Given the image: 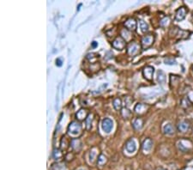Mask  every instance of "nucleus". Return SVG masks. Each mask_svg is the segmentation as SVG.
I'll return each instance as SVG.
<instances>
[{"label":"nucleus","mask_w":193,"mask_h":170,"mask_svg":"<svg viewBox=\"0 0 193 170\" xmlns=\"http://www.w3.org/2000/svg\"><path fill=\"white\" fill-rule=\"evenodd\" d=\"M170 32H173V34H171V37L173 36V37H177L178 39H180V40L189 38L190 34H191V32H190V31L180 29H178L177 27L173 28V29L170 30Z\"/></svg>","instance_id":"obj_1"},{"label":"nucleus","mask_w":193,"mask_h":170,"mask_svg":"<svg viewBox=\"0 0 193 170\" xmlns=\"http://www.w3.org/2000/svg\"><path fill=\"white\" fill-rule=\"evenodd\" d=\"M68 132L72 136H78L82 132V125L77 121H72L69 125Z\"/></svg>","instance_id":"obj_2"},{"label":"nucleus","mask_w":193,"mask_h":170,"mask_svg":"<svg viewBox=\"0 0 193 170\" xmlns=\"http://www.w3.org/2000/svg\"><path fill=\"white\" fill-rule=\"evenodd\" d=\"M155 42V36L153 34H148L142 38L141 47L143 50H146L149 48Z\"/></svg>","instance_id":"obj_3"},{"label":"nucleus","mask_w":193,"mask_h":170,"mask_svg":"<svg viewBox=\"0 0 193 170\" xmlns=\"http://www.w3.org/2000/svg\"><path fill=\"white\" fill-rule=\"evenodd\" d=\"M141 50V46L137 42H130L127 47V53L130 56L138 55Z\"/></svg>","instance_id":"obj_4"},{"label":"nucleus","mask_w":193,"mask_h":170,"mask_svg":"<svg viewBox=\"0 0 193 170\" xmlns=\"http://www.w3.org/2000/svg\"><path fill=\"white\" fill-rule=\"evenodd\" d=\"M188 10L186 9L185 6H181L179 7L175 12V21L176 22H181L184 19L186 18V15H187Z\"/></svg>","instance_id":"obj_5"},{"label":"nucleus","mask_w":193,"mask_h":170,"mask_svg":"<svg viewBox=\"0 0 193 170\" xmlns=\"http://www.w3.org/2000/svg\"><path fill=\"white\" fill-rule=\"evenodd\" d=\"M125 42H126V41H125L121 36H119V37H117L114 41H112V46L115 48V49H117V50L121 51V50L125 49V45H126Z\"/></svg>","instance_id":"obj_6"},{"label":"nucleus","mask_w":193,"mask_h":170,"mask_svg":"<svg viewBox=\"0 0 193 170\" xmlns=\"http://www.w3.org/2000/svg\"><path fill=\"white\" fill-rule=\"evenodd\" d=\"M154 72H155V68L153 66H150V65H148V66H145L143 68V78L146 80L151 81L153 79Z\"/></svg>","instance_id":"obj_7"},{"label":"nucleus","mask_w":193,"mask_h":170,"mask_svg":"<svg viewBox=\"0 0 193 170\" xmlns=\"http://www.w3.org/2000/svg\"><path fill=\"white\" fill-rule=\"evenodd\" d=\"M125 27L126 28V29H128L130 32H133L137 29V27H138V22L136 21V19L134 18H128L125 22Z\"/></svg>","instance_id":"obj_8"},{"label":"nucleus","mask_w":193,"mask_h":170,"mask_svg":"<svg viewBox=\"0 0 193 170\" xmlns=\"http://www.w3.org/2000/svg\"><path fill=\"white\" fill-rule=\"evenodd\" d=\"M113 127V123L110 119H104L102 121V129L105 132L109 133Z\"/></svg>","instance_id":"obj_9"},{"label":"nucleus","mask_w":193,"mask_h":170,"mask_svg":"<svg viewBox=\"0 0 193 170\" xmlns=\"http://www.w3.org/2000/svg\"><path fill=\"white\" fill-rule=\"evenodd\" d=\"M177 128H178V132L185 133L189 131L190 128H191V125H190L189 121L182 120V121H180V122L178 123Z\"/></svg>","instance_id":"obj_10"},{"label":"nucleus","mask_w":193,"mask_h":170,"mask_svg":"<svg viewBox=\"0 0 193 170\" xmlns=\"http://www.w3.org/2000/svg\"><path fill=\"white\" fill-rule=\"evenodd\" d=\"M125 150L128 153H134L137 150V144L133 139H130L125 144Z\"/></svg>","instance_id":"obj_11"},{"label":"nucleus","mask_w":193,"mask_h":170,"mask_svg":"<svg viewBox=\"0 0 193 170\" xmlns=\"http://www.w3.org/2000/svg\"><path fill=\"white\" fill-rule=\"evenodd\" d=\"M148 109H149V106L143 103H138L134 107V111L136 112L137 114H144Z\"/></svg>","instance_id":"obj_12"},{"label":"nucleus","mask_w":193,"mask_h":170,"mask_svg":"<svg viewBox=\"0 0 193 170\" xmlns=\"http://www.w3.org/2000/svg\"><path fill=\"white\" fill-rule=\"evenodd\" d=\"M71 146L72 150L76 152H79L82 149V143L78 138H74L71 142Z\"/></svg>","instance_id":"obj_13"},{"label":"nucleus","mask_w":193,"mask_h":170,"mask_svg":"<svg viewBox=\"0 0 193 170\" xmlns=\"http://www.w3.org/2000/svg\"><path fill=\"white\" fill-rule=\"evenodd\" d=\"M152 146H153V141L151 140L150 138H146V139L143 141V144H142V148H143V150L146 152L151 150Z\"/></svg>","instance_id":"obj_14"},{"label":"nucleus","mask_w":193,"mask_h":170,"mask_svg":"<svg viewBox=\"0 0 193 170\" xmlns=\"http://www.w3.org/2000/svg\"><path fill=\"white\" fill-rule=\"evenodd\" d=\"M163 132L166 135H173L175 132V129L173 126L170 124V123H167L165 126H163Z\"/></svg>","instance_id":"obj_15"},{"label":"nucleus","mask_w":193,"mask_h":170,"mask_svg":"<svg viewBox=\"0 0 193 170\" xmlns=\"http://www.w3.org/2000/svg\"><path fill=\"white\" fill-rule=\"evenodd\" d=\"M77 119L78 120H84L87 119V117L89 116V113L88 111L84 109V108H82V109H80L79 111L77 113Z\"/></svg>","instance_id":"obj_16"},{"label":"nucleus","mask_w":193,"mask_h":170,"mask_svg":"<svg viewBox=\"0 0 193 170\" xmlns=\"http://www.w3.org/2000/svg\"><path fill=\"white\" fill-rule=\"evenodd\" d=\"M132 126L135 130H141L143 126V120L141 118L135 119L132 122Z\"/></svg>","instance_id":"obj_17"},{"label":"nucleus","mask_w":193,"mask_h":170,"mask_svg":"<svg viewBox=\"0 0 193 170\" xmlns=\"http://www.w3.org/2000/svg\"><path fill=\"white\" fill-rule=\"evenodd\" d=\"M121 37L125 40V41H130L131 39V34H130V31H129L126 29H123L121 30Z\"/></svg>","instance_id":"obj_18"},{"label":"nucleus","mask_w":193,"mask_h":170,"mask_svg":"<svg viewBox=\"0 0 193 170\" xmlns=\"http://www.w3.org/2000/svg\"><path fill=\"white\" fill-rule=\"evenodd\" d=\"M112 105H113V107L115 108V110H117V111L122 110V101L119 97H117V98H115L113 100Z\"/></svg>","instance_id":"obj_19"},{"label":"nucleus","mask_w":193,"mask_h":170,"mask_svg":"<svg viewBox=\"0 0 193 170\" xmlns=\"http://www.w3.org/2000/svg\"><path fill=\"white\" fill-rule=\"evenodd\" d=\"M157 81L159 83H165L166 82V75L164 73L162 70H158L157 72Z\"/></svg>","instance_id":"obj_20"},{"label":"nucleus","mask_w":193,"mask_h":170,"mask_svg":"<svg viewBox=\"0 0 193 170\" xmlns=\"http://www.w3.org/2000/svg\"><path fill=\"white\" fill-rule=\"evenodd\" d=\"M51 170H66V165L64 163H58L53 164Z\"/></svg>","instance_id":"obj_21"},{"label":"nucleus","mask_w":193,"mask_h":170,"mask_svg":"<svg viewBox=\"0 0 193 170\" xmlns=\"http://www.w3.org/2000/svg\"><path fill=\"white\" fill-rule=\"evenodd\" d=\"M180 105H181V107L183 108H188L189 107H191V101L188 98V96H186V97L183 98L182 100H181V102H180Z\"/></svg>","instance_id":"obj_22"},{"label":"nucleus","mask_w":193,"mask_h":170,"mask_svg":"<svg viewBox=\"0 0 193 170\" xmlns=\"http://www.w3.org/2000/svg\"><path fill=\"white\" fill-rule=\"evenodd\" d=\"M52 156L55 160H59L63 157V153L59 149H55L52 152Z\"/></svg>","instance_id":"obj_23"},{"label":"nucleus","mask_w":193,"mask_h":170,"mask_svg":"<svg viewBox=\"0 0 193 170\" xmlns=\"http://www.w3.org/2000/svg\"><path fill=\"white\" fill-rule=\"evenodd\" d=\"M107 157L103 154H100L99 155V157H98V160H97V164L99 166H103V165H105L107 163Z\"/></svg>","instance_id":"obj_24"},{"label":"nucleus","mask_w":193,"mask_h":170,"mask_svg":"<svg viewBox=\"0 0 193 170\" xmlns=\"http://www.w3.org/2000/svg\"><path fill=\"white\" fill-rule=\"evenodd\" d=\"M121 115H122V117L124 119H129L131 117V115H132V114H131V112L128 109V108H126V107H125V108H122V111H121Z\"/></svg>","instance_id":"obj_25"},{"label":"nucleus","mask_w":193,"mask_h":170,"mask_svg":"<svg viewBox=\"0 0 193 170\" xmlns=\"http://www.w3.org/2000/svg\"><path fill=\"white\" fill-rule=\"evenodd\" d=\"M139 23H140V29L143 33H146L149 31V24L147 22H144L143 20H141Z\"/></svg>","instance_id":"obj_26"},{"label":"nucleus","mask_w":193,"mask_h":170,"mask_svg":"<svg viewBox=\"0 0 193 170\" xmlns=\"http://www.w3.org/2000/svg\"><path fill=\"white\" fill-rule=\"evenodd\" d=\"M170 23V17L169 16H164L163 18L160 21V26L162 28H165L169 25Z\"/></svg>","instance_id":"obj_27"},{"label":"nucleus","mask_w":193,"mask_h":170,"mask_svg":"<svg viewBox=\"0 0 193 170\" xmlns=\"http://www.w3.org/2000/svg\"><path fill=\"white\" fill-rule=\"evenodd\" d=\"M93 114H89V116L86 119V127H87L88 130L91 129V126H92L91 124H92V121H93Z\"/></svg>","instance_id":"obj_28"},{"label":"nucleus","mask_w":193,"mask_h":170,"mask_svg":"<svg viewBox=\"0 0 193 170\" xmlns=\"http://www.w3.org/2000/svg\"><path fill=\"white\" fill-rule=\"evenodd\" d=\"M96 155H97V149L93 148L91 150V151H90V155H89V158H90V162H91V163H93L94 160L95 159Z\"/></svg>","instance_id":"obj_29"},{"label":"nucleus","mask_w":193,"mask_h":170,"mask_svg":"<svg viewBox=\"0 0 193 170\" xmlns=\"http://www.w3.org/2000/svg\"><path fill=\"white\" fill-rule=\"evenodd\" d=\"M164 62H165L166 65H175V64H176L175 59H173V58H167V59H165Z\"/></svg>","instance_id":"obj_30"},{"label":"nucleus","mask_w":193,"mask_h":170,"mask_svg":"<svg viewBox=\"0 0 193 170\" xmlns=\"http://www.w3.org/2000/svg\"><path fill=\"white\" fill-rule=\"evenodd\" d=\"M178 149H179V150H180V151H182V152L188 151V148L184 146V144H182V142H179V143H178Z\"/></svg>","instance_id":"obj_31"},{"label":"nucleus","mask_w":193,"mask_h":170,"mask_svg":"<svg viewBox=\"0 0 193 170\" xmlns=\"http://www.w3.org/2000/svg\"><path fill=\"white\" fill-rule=\"evenodd\" d=\"M56 65H57L58 66H61V65H62V60L60 59H56Z\"/></svg>","instance_id":"obj_32"},{"label":"nucleus","mask_w":193,"mask_h":170,"mask_svg":"<svg viewBox=\"0 0 193 170\" xmlns=\"http://www.w3.org/2000/svg\"><path fill=\"white\" fill-rule=\"evenodd\" d=\"M96 46H97L96 41H93V43H92V47H95Z\"/></svg>","instance_id":"obj_33"},{"label":"nucleus","mask_w":193,"mask_h":170,"mask_svg":"<svg viewBox=\"0 0 193 170\" xmlns=\"http://www.w3.org/2000/svg\"><path fill=\"white\" fill-rule=\"evenodd\" d=\"M156 170H166V169L163 168H156Z\"/></svg>","instance_id":"obj_34"},{"label":"nucleus","mask_w":193,"mask_h":170,"mask_svg":"<svg viewBox=\"0 0 193 170\" xmlns=\"http://www.w3.org/2000/svg\"><path fill=\"white\" fill-rule=\"evenodd\" d=\"M192 70H193V66H192Z\"/></svg>","instance_id":"obj_35"}]
</instances>
